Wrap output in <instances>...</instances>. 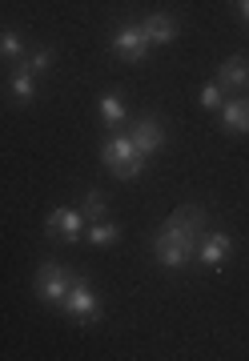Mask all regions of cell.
Returning a JSON list of instances; mask_svg holds the SVG:
<instances>
[{
    "mask_svg": "<svg viewBox=\"0 0 249 361\" xmlns=\"http://www.w3.org/2000/svg\"><path fill=\"white\" fill-rule=\"evenodd\" d=\"M245 85H249V80H245Z\"/></svg>",
    "mask_w": 249,
    "mask_h": 361,
    "instance_id": "ffe728a7",
    "label": "cell"
},
{
    "mask_svg": "<svg viewBox=\"0 0 249 361\" xmlns=\"http://www.w3.org/2000/svg\"><path fill=\"white\" fill-rule=\"evenodd\" d=\"M201 104H205V109H221V85H217V80L201 85Z\"/></svg>",
    "mask_w": 249,
    "mask_h": 361,
    "instance_id": "ac0fdd59",
    "label": "cell"
},
{
    "mask_svg": "<svg viewBox=\"0 0 249 361\" xmlns=\"http://www.w3.org/2000/svg\"><path fill=\"white\" fill-rule=\"evenodd\" d=\"M101 165H105L117 180H137L145 173V165H149V157H141V149L133 145L129 133H113V137H105V145H101Z\"/></svg>",
    "mask_w": 249,
    "mask_h": 361,
    "instance_id": "7a4b0ae2",
    "label": "cell"
},
{
    "mask_svg": "<svg viewBox=\"0 0 249 361\" xmlns=\"http://www.w3.org/2000/svg\"><path fill=\"white\" fill-rule=\"evenodd\" d=\"M53 61H56V49H53V44H40V49L32 52V56H28L25 65L32 68V73H37V77H44V73H49V68H53Z\"/></svg>",
    "mask_w": 249,
    "mask_h": 361,
    "instance_id": "e0dca14e",
    "label": "cell"
},
{
    "mask_svg": "<svg viewBox=\"0 0 249 361\" xmlns=\"http://www.w3.org/2000/svg\"><path fill=\"white\" fill-rule=\"evenodd\" d=\"M85 225H89V221H85L80 209L61 205L44 217V237H49V241H80V237H85Z\"/></svg>",
    "mask_w": 249,
    "mask_h": 361,
    "instance_id": "5b68a950",
    "label": "cell"
},
{
    "mask_svg": "<svg viewBox=\"0 0 249 361\" xmlns=\"http://www.w3.org/2000/svg\"><path fill=\"white\" fill-rule=\"evenodd\" d=\"M237 8H241V20L249 25V0H237Z\"/></svg>",
    "mask_w": 249,
    "mask_h": 361,
    "instance_id": "d6986e66",
    "label": "cell"
},
{
    "mask_svg": "<svg viewBox=\"0 0 249 361\" xmlns=\"http://www.w3.org/2000/svg\"><path fill=\"white\" fill-rule=\"evenodd\" d=\"M133 145L141 149V157H157L165 149V125H161L157 116H137L129 129Z\"/></svg>",
    "mask_w": 249,
    "mask_h": 361,
    "instance_id": "ba28073f",
    "label": "cell"
},
{
    "mask_svg": "<svg viewBox=\"0 0 249 361\" xmlns=\"http://www.w3.org/2000/svg\"><path fill=\"white\" fill-rule=\"evenodd\" d=\"M80 213H85V221H105V213H109V205H105V193L101 189H89L85 193V205H80Z\"/></svg>",
    "mask_w": 249,
    "mask_h": 361,
    "instance_id": "2e32d148",
    "label": "cell"
},
{
    "mask_svg": "<svg viewBox=\"0 0 249 361\" xmlns=\"http://www.w3.org/2000/svg\"><path fill=\"white\" fill-rule=\"evenodd\" d=\"M113 52H117L121 61H129V65H141L145 56H149V40L141 32V20L137 25L125 20V25L113 28Z\"/></svg>",
    "mask_w": 249,
    "mask_h": 361,
    "instance_id": "8992f818",
    "label": "cell"
},
{
    "mask_svg": "<svg viewBox=\"0 0 249 361\" xmlns=\"http://www.w3.org/2000/svg\"><path fill=\"white\" fill-rule=\"evenodd\" d=\"M201 233H205V209L181 205L161 225L157 237H153V257H157V265L161 269H181V265H189V257L197 253Z\"/></svg>",
    "mask_w": 249,
    "mask_h": 361,
    "instance_id": "6da1fadb",
    "label": "cell"
},
{
    "mask_svg": "<svg viewBox=\"0 0 249 361\" xmlns=\"http://www.w3.org/2000/svg\"><path fill=\"white\" fill-rule=\"evenodd\" d=\"M221 129L225 133H249V101L245 97H233V101L221 104Z\"/></svg>",
    "mask_w": 249,
    "mask_h": 361,
    "instance_id": "7c38bea8",
    "label": "cell"
},
{
    "mask_svg": "<svg viewBox=\"0 0 249 361\" xmlns=\"http://www.w3.org/2000/svg\"><path fill=\"white\" fill-rule=\"evenodd\" d=\"M61 313H65V317H73V322H80V325L101 322V297H97V289H92L80 273L73 277V289H68L65 301H61Z\"/></svg>",
    "mask_w": 249,
    "mask_h": 361,
    "instance_id": "3957f363",
    "label": "cell"
},
{
    "mask_svg": "<svg viewBox=\"0 0 249 361\" xmlns=\"http://www.w3.org/2000/svg\"><path fill=\"white\" fill-rule=\"evenodd\" d=\"M193 257L201 261L205 269H221V265H229V257H233V237H229V233H201Z\"/></svg>",
    "mask_w": 249,
    "mask_h": 361,
    "instance_id": "52a82bcc",
    "label": "cell"
},
{
    "mask_svg": "<svg viewBox=\"0 0 249 361\" xmlns=\"http://www.w3.org/2000/svg\"><path fill=\"white\" fill-rule=\"evenodd\" d=\"M245 80H249V61L245 56H229V61L217 65V85H221V92H241Z\"/></svg>",
    "mask_w": 249,
    "mask_h": 361,
    "instance_id": "30bf717a",
    "label": "cell"
},
{
    "mask_svg": "<svg viewBox=\"0 0 249 361\" xmlns=\"http://www.w3.org/2000/svg\"><path fill=\"white\" fill-rule=\"evenodd\" d=\"M141 32H145V40H149V49H153V44H173V40H177V20H173L169 13H149L141 20Z\"/></svg>",
    "mask_w": 249,
    "mask_h": 361,
    "instance_id": "9c48e42d",
    "label": "cell"
},
{
    "mask_svg": "<svg viewBox=\"0 0 249 361\" xmlns=\"http://www.w3.org/2000/svg\"><path fill=\"white\" fill-rule=\"evenodd\" d=\"M125 104H121L117 92H105L101 97V121H105V129H117V125H125Z\"/></svg>",
    "mask_w": 249,
    "mask_h": 361,
    "instance_id": "5bb4252c",
    "label": "cell"
},
{
    "mask_svg": "<svg viewBox=\"0 0 249 361\" xmlns=\"http://www.w3.org/2000/svg\"><path fill=\"white\" fill-rule=\"evenodd\" d=\"M0 61L4 65H20L25 61V37H20V28H13V25L0 28Z\"/></svg>",
    "mask_w": 249,
    "mask_h": 361,
    "instance_id": "4fadbf2b",
    "label": "cell"
},
{
    "mask_svg": "<svg viewBox=\"0 0 249 361\" xmlns=\"http://www.w3.org/2000/svg\"><path fill=\"white\" fill-rule=\"evenodd\" d=\"M85 237H89V245H113L121 237V225H113V221H92L89 229H85Z\"/></svg>",
    "mask_w": 249,
    "mask_h": 361,
    "instance_id": "9a60e30c",
    "label": "cell"
},
{
    "mask_svg": "<svg viewBox=\"0 0 249 361\" xmlns=\"http://www.w3.org/2000/svg\"><path fill=\"white\" fill-rule=\"evenodd\" d=\"M73 277H77L73 269L56 265V261H44V265L37 269V277H32V293H37L44 305H61L65 293L73 289Z\"/></svg>",
    "mask_w": 249,
    "mask_h": 361,
    "instance_id": "277c9868",
    "label": "cell"
},
{
    "mask_svg": "<svg viewBox=\"0 0 249 361\" xmlns=\"http://www.w3.org/2000/svg\"><path fill=\"white\" fill-rule=\"evenodd\" d=\"M37 73L20 61L16 65V73H13V80H8V92H13V104H32L37 101Z\"/></svg>",
    "mask_w": 249,
    "mask_h": 361,
    "instance_id": "8fae6325",
    "label": "cell"
}]
</instances>
